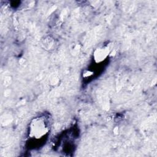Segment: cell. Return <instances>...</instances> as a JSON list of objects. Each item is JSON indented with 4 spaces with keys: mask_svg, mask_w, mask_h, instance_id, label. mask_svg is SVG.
Masks as SVG:
<instances>
[{
    "mask_svg": "<svg viewBox=\"0 0 157 157\" xmlns=\"http://www.w3.org/2000/svg\"><path fill=\"white\" fill-rule=\"evenodd\" d=\"M50 120L46 116L34 118L29 124L28 135L31 139L39 140L47 134L50 131Z\"/></svg>",
    "mask_w": 157,
    "mask_h": 157,
    "instance_id": "1",
    "label": "cell"
},
{
    "mask_svg": "<svg viewBox=\"0 0 157 157\" xmlns=\"http://www.w3.org/2000/svg\"><path fill=\"white\" fill-rule=\"evenodd\" d=\"M110 51L109 45H105L96 48L93 53L94 60L96 63H99L104 61L109 56Z\"/></svg>",
    "mask_w": 157,
    "mask_h": 157,
    "instance_id": "2",
    "label": "cell"
}]
</instances>
